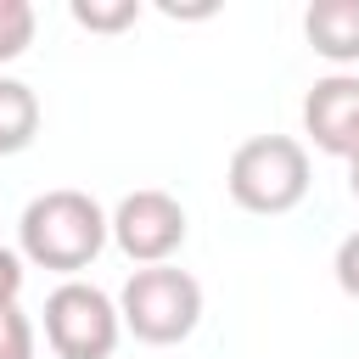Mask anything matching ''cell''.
<instances>
[{
	"label": "cell",
	"mask_w": 359,
	"mask_h": 359,
	"mask_svg": "<svg viewBox=\"0 0 359 359\" xmlns=\"http://www.w3.org/2000/svg\"><path fill=\"white\" fill-rule=\"evenodd\" d=\"M107 236H112V219L101 213V202L90 191H67V185L34 196L17 219L22 258L39 269H56V275H79L84 264H95Z\"/></svg>",
	"instance_id": "cell-1"
},
{
	"label": "cell",
	"mask_w": 359,
	"mask_h": 359,
	"mask_svg": "<svg viewBox=\"0 0 359 359\" xmlns=\"http://www.w3.org/2000/svg\"><path fill=\"white\" fill-rule=\"evenodd\" d=\"M224 185L247 213H292L309 196V151L292 135H252L236 146Z\"/></svg>",
	"instance_id": "cell-2"
},
{
	"label": "cell",
	"mask_w": 359,
	"mask_h": 359,
	"mask_svg": "<svg viewBox=\"0 0 359 359\" xmlns=\"http://www.w3.org/2000/svg\"><path fill=\"white\" fill-rule=\"evenodd\" d=\"M118 314H123V325L140 342L168 348V342H180V337L196 331V320H202V286L185 269H174V264H151V269H135L123 280Z\"/></svg>",
	"instance_id": "cell-3"
},
{
	"label": "cell",
	"mask_w": 359,
	"mask_h": 359,
	"mask_svg": "<svg viewBox=\"0 0 359 359\" xmlns=\"http://www.w3.org/2000/svg\"><path fill=\"white\" fill-rule=\"evenodd\" d=\"M123 331L118 303L90 280H62L45 297V342L56 359H112Z\"/></svg>",
	"instance_id": "cell-4"
},
{
	"label": "cell",
	"mask_w": 359,
	"mask_h": 359,
	"mask_svg": "<svg viewBox=\"0 0 359 359\" xmlns=\"http://www.w3.org/2000/svg\"><path fill=\"white\" fill-rule=\"evenodd\" d=\"M112 241L135 264H168V252L185 241V208L168 191H129L112 213Z\"/></svg>",
	"instance_id": "cell-5"
},
{
	"label": "cell",
	"mask_w": 359,
	"mask_h": 359,
	"mask_svg": "<svg viewBox=\"0 0 359 359\" xmlns=\"http://www.w3.org/2000/svg\"><path fill=\"white\" fill-rule=\"evenodd\" d=\"M303 129L320 151L353 157L359 151V73H325L303 95Z\"/></svg>",
	"instance_id": "cell-6"
},
{
	"label": "cell",
	"mask_w": 359,
	"mask_h": 359,
	"mask_svg": "<svg viewBox=\"0 0 359 359\" xmlns=\"http://www.w3.org/2000/svg\"><path fill=\"white\" fill-rule=\"evenodd\" d=\"M303 34L325 62H359V0H314L303 11Z\"/></svg>",
	"instance_id": "cell-7"
},
{
	"label": "cell",
	"mask_w": 359,
	"mask_h": 359,
	"mask_svg": "<svg viewBox=\"0 0 359 359\" xmlns=\"http://www.w3.org/2000/svg\"><path fill=\"white\" fill-rule=\"evenodd\" d=\"M39 135V95L22 79H0V157L34 146Z\"/></svg>",
	"instance_id": "cell-8"
},
{
	"label": "cell",
	"mask_w": 359,
	"mask_h": 359,
	"mask_svg": "<svg viewBox=\"0 0 359 359\" xmlns=\"http://www.w3.org/2000/svg\"><path fill=\"white\" fill-rule=\"evenodd\" d=\"M140 17V6L135 0H73V22L79 28H90V34H118V28H129Z\"/></svg>",
	"instance_id": "cell-9"
},
{
	"label": "cell",
	"mask_w": 359,
	"mask_h": 359,
	"mask_svg": "<svg viewBox=\"0 0 359 359\" xmlns=\"http://www.w3.org/2000/svg\"><path fill=\"white\" fill-rule=\"evenodd\" d=\"M28 45H34V6L0 0V62H17Z\"/></svg>",
	"instance_id": "cell-10"
},
{
	"label": "cell",
	"mask_w": 359,
	"mask_h": 359,
	"mask_svg": "<svg viewBox=\"0 0 359 359\" xmlns=\"http://www.w3.org/2000/svg\"><path fill=\"white\" fill-rule=\"evenodd\" d=\"M0 359H34V325L22 309H0Z\"/></svg>",
	"instance_id": "cell-11"
},
{
	"label": "cell",
	"mask_w": 359,
	"mask_h": 359,
	"mask_svg": "<svg viewBox=\"0 0 359 359\" xmlns=\"http://www.w3.org/2000/svg\"><path fill=\"white\" fill-rule=\"evenodd\" d=\"M337 286L348 292V297H359V230L353 236H342V247H337Z\"/></svg>",
	"instance_id": "cell-12"
},
{
	"label": "cell",
	"mask_w": 359,
	"mask_h": 359,
	"mask_svg": "<svg viewBox=\"0 0 359 359\" xmlns=\"http://www.w3.org/2000/svg\"><path fill=\"white\" fill-rule=\"evenodd\" d=\"M17 292H22V252L0 247V309H17Z\"/></svg>",
	"instance_id": "cell-13"
},
{
	"label": "cell",
	"mask_w": 359,
	"mask_h": 359,
	"mask_svg": "<svg viewBox=\"0 0 359 359\" xmlns=\"http://www.w3.org/2000/svg\"><path fill=\"white\" fill-rule=\"evenodd\" d=\"M348 191H353V196H359V151H353V157H348Z\"/></svg>",
	"instance_id": "cell-14"
}]
</instances>
